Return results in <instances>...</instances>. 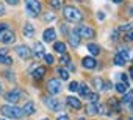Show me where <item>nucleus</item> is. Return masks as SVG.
<instances>
[{"mask_svg":"<svg viewBox=\"0 0 133 120\" xmlns=\"http://www.w3.org/2000/svg\"><path fill=\"white\" fill-rule=\"evenodd\" d=\"M63 14H64V17H66V20H69V22H80V20L83 19L82 13H80L77 8H74V6H66V8L63 10Z\"/></svg>","mask_w":133,"mask_h":120,"instance_id":"obj_1","label":"nucleus"},{"mask_svg":"<svg viewBox=\"0 0 133 120\" xmlns=\"http://www.w3.org/2000/svg\"><path fill=\"white\" fill-rule=\"evenodd\" d=\"M2 112L3 115H6L8 118H19L24 115L22 109L17 108V106H11V104H6V106H2Z\"/></svg>","mask_w":133,"mask_h":120,"instance_id":"obj_2","label":"nucleus"},{"mask_svg":"<svg viewBox=\"0 0 133 120\" xmlns=\"http://www.w3.org/2000/svg\"><path fill=\"white\" fill-rule=\"evenodd\" d=\"M25 5H27V10H28V13H30L31 17H36L41 13V3H39V0H25Z\"/></svg>","mask_w":133,"mask_h":120,"instance_id":"obj_3","label":"nucleus"},{"mask_svg":"<svg viewBox=\"0 0 133 120\" xmlns=\"http://www.w3.org/2000/svg\"><path fill=\"white\" fill-rule=\"evenodd\" d=\"M77 34L80 38H85V39H92L96 36V31L91 27H88V25H82V27L77 28Z\"/></svg>","mask_w":133,"mask_h":120,"instance_id":"obj_4","label":"nucleus"},{"mask_svg":"<svg viewBox=\"0 0 133 120\" xmlns=\"http://www.w3.org/2000/svg\"><path fill=\"white\" fill-rule=\"evenodd\" d=\"M47 91H49V94H52V95L59 94V92H61V81H59L58 78L49 80V83H47Z\"/></svg>","mask_w":133,"mask_h":120,"instance_id":"obj_5","label":"nucleus"},{"mask_svg":"<svg viewBox=\"0 0 133 120\" xmlns=\"http://www.w3.org/2000/svg\"><path fill=\"white\" fill-rule=\"evenodd\" d=\"M21 97H22L21 89H13V91H10V92L5 94V100H6L8 103H17V101L21 100Z\"/></svg>","mask_w":133,"mask_h":120,"instance_id":"obj_6","label":"nucleus"},{"mask_svg":"<svg viewBox=\"0 0 133 120\" xmlns=\"http://www.w3.org/2000/svg\"><path fill=\"white\" fill-rule=\"evenodd\" d=\"M16 53H17L19 58H22V59H28V58L31 56V51H30V48H28L27 45H19V47H16Z\"/></svg>","mask_w":133,"mask_h":120,"instance_id":"obj_7","label":"nucleus"},{"mask_svg":"<svg viewBox=\"0 0 133 120\" xmlns=\"http://www.w3.org/2000/svg\"><path fill=\"white\" fill-rule=\"evenodd\" d=\"M0 39H2L3 44H13V42L16 41V34H14V31H11V30H6L2 36H0Z\"/></svg>","mask_w":133,"mask_h":120,"instance_id":"obj_8","label":"nucleus"},{"mask_svg":"<svg viewBox=\"0 0 133 120\" xmlns=\"http://www.w3.org/2000/svg\"><path fill=\"white\" fill-rule=\"evenodd\" d=\"M44 101H45L47 108H49V109H52V111H59V109H61V106H63L56 98H45Z\"/></svg>","mask_w":133,"mask_h":120,"instance_id":"obj_9","label":"nucleus"},{"mask_svg":"<svg viewBox=\"0 0 133 120\" xmlns=\"http://www.w3.org/2000/svg\"><path fill=\"white\" fill-rule=\"evenodd\" d=\"M33 56H36L38 59L39 58H44V55H45V50H44V45L41 44V42H36L35 44V48H33V53H31Z\"/></svg>","mask_w":133,"mask_h":120,"instance_id":"obj_10","label":"nucleus"},{"mask_svg":"<svg viewBox=\"0 0 133 120\" xmlns=\"http://www.w3.org/2000/svg\"><path fill=\"white\" fill-rule=\"evenodd\" d=\"M22 112H24V115H33V114L36 112V106H35V103H33V101L25 103L24 108H22Z\"/></svg>","mask_w":133,"mask_h":120,"instance_id":"obj_11","label":"nucleus"},{"mask_svg":"<svg viewBox=\"0 0 133 120\" xmlns=\"http://www.w3.org/2000/svg\"><path fill=\"white\" fill-rule=\"evenodd\" d=\"M42 38H44V41H45V42H52V41H55V39H56V33H55V30H53V28H47V30L42 33Z\"/></svg>","mask_w":133,"mask_h":120,"instance_id":"obj_12","label":"nucleus"},{"mask_svg":"<svg viewBox=\"0 0 133 120\" xmlns=\"http://www.w3.org/2000/svg\"><path fill=\"white\" fill-rule=\"evenodd\" d=\"M82 64H83V67L85 69H94L96 66H97V63H96V59L94 58H91V56H86V58H83V61H82Z\"/></svg>","mask_w":133,"mask_h":120,"instance_id":"obj_13","label":"nucleus"},{"mask_svg":"<svg viewBox=\"0 0 133 120\" xmlns=\"http://www.w3.org/2000/svg\"><path fill=\"white\" fill-rule=\"evenodd\" d=\"M69 44H71L74 48H77V47L80 45V36L77 34V31H71V33H69Z\"/></svg>","mask_w":133,"mask_h":120,"instance_id":"obj_14","label":"nucleus"},{"mask_svg":"<svg viewBox=\"0 0 133 120\" xmlns=\"http://www.w3.org/2000/svg\"><path fill=\"white\" fill-rule=\"evenodd\" d=\"M66 101H68V103H69V106H71V108H74V109H80V108H82V101H80L78 98L72 97V95H69L68 98H66Z\"/></svg>","mask_w":133,"mask_h":120,"instance_id":"obj_15","label":"nucleus"},{"mask_svg":"<svg viewBox=\"0 0 133 120\" xmlns=\"http://www.w3.org/2000/svg\"><path fill=\"white\" fill-rule=\"evenodd\" d=\"M0 63L2 64H13V59L8 56L6 50H0Z\"/></svg>","mask_w":133,"mask_h":120,"instance_id":"obj_16","label":"nucleus"},{"mask_svg":"<svg viewBox=\"0 0 133 120\" xmlns=\"http://www.w3.org/2000/svg\"><path fill=\"white\" fill-rule=\"evenodd\" d=\"M33 34H35V27H33L30 22H27V24L24 25V36H27V38H33Z\"/></svg>","mask_w":133,"mask_h":120,"instance_id":"obj_17","label":"nucleus"},{"mask_svg":"<svg viewBox=\"0 0 133 120\" xmlns=\"http://www.w3.org/2000/svg\"><path fill=\"white\" fill-rule=\"evenodd\" d=\"M44 75H45V67L44 66H39V67H36V70H33V78H36V80H41Z\"/></svg>","mask_w":133,"mask_h":120,"instance_id":"obj_18","label":"nucleus"},{"mask_svg":"<svg viewBox=\"0 0 133 120\" xmlns=\"http://www.w3.org/2000/svg\"><path fill=\"white\" fill-rule=\"evenodd\" d=\"M78 92H80V95H82V97H88V95L91 94V91H89V87H88V84H86V83L78 84Z\"/></svg>","mask_w":133,"mask_h":120,"instance_id":"obj_19","label":"nucleus"},{"mask_svg":"<svg viewBox=\"0 0 133 120\" xmlns=\"http://www.w3.org/2000/svg\"><path fill=\"white\" fill-rule=\"evenodd\" d=\"M53 48H55V51H58L59 55H64V53H66V44H64V42H55Z\"/></svg>","mask_w":133,"mask_h":120,"instance_id":"obj_20","label":"nucleus"},{"mask_svg":"<svg viewBox=\"0 0 133 120\" xmlns=\"http://www.w3.org/2000/svg\"><path fill=\"white\" fill-rule=\"evenodd\" d=\"M122 103H133V91H127L125 94H124V100H122Z\"/></svg>","mask_w":133,"mask_h":120,"instance_id":"obj_21","label":"nucleus"},{"mask_svg":"<svg viewBox=\"0 0 133 120\" xmlns=\"http://www.w3.org/2000/svg\"><path fill=\"white\" fill-rule=\"evenodd\" d=\"M49 5H50L53 10H61V6H63V0H49Z\"/></svg>","mask_w":133,"mask_h":120,"instance_id":"obj_22","label":"nucleus"},{"mask_svg":"<svg viewBox=\"0 0 133 120\" xmlns=\"http://www.w3.org/2000/svg\"><path fill=\"white\" fill-rule=\"evenodd\" d=\"M88 50H89V53H92L94 56H97V55L100 53V48H99V45H96V44H88Z\"/></svg>","mask_w":133,"mask_h":120,"instance_id":"obj_23","label":"nucleus"},{"mask_svg":"<svg viewBox=\"0 0 133 120\" xmlns=\"http://www.w3.org/2000/svg\"><path fill=\"white\" fill-rule=\"evenodd\" d=\"M59 63H61V66H68V64L71 63V59H69V55H68V53L61 55V56H59Z\"/></svg>","mask_w":133,"mask_h":120,"instance_id":"obj_24","label":"nucleus"},{"mask_svg":"<svg viewBox=\"0 0 133 120\" xmlns=\"http://www.w3.org/2000/svg\"><path fill=\"white\" fill-rule=\"evenodd\" d=\"M125 63H127V61H125V59H124L119 53L114 56V64H116V66H125Z\"/></svg>","mask_w":133,"mask_h":120,"instance_id":"obj_25","label":"nucleus"},{"mask_svg":"<svg viewBox=\"0 0 133 120\" xmlns=\"http://www.w3.org/2000/svg\"><path fill=\"white\" fill-rule=\"evenodd\" d=\"M94 86H96L97 91H103L105 89V84H103V81L100 78H94Z\"/></svg>","mask_w":133,"mask_h":120,"instance_id":"obj_26","label":"nucleus"},{"mask_svg":"<svg viewBox=\"0 0 133 120\" xmlns=\"http://www.w3.org/2000/svg\"><path fill=\"white\" fill-rule=\"evenodd\" d=\"M116 91H117L119 94H125V92L128 91V86L124 84V83H119V84H116Z\"/></svg>","mask_w":133,"mask_h":120,"instance_id":"obj_27","label":"nucleus"},{"mask_svg":"<svg viewBox=\"0 0 133 120\" xmlns=\"http://www.w3.org/2000/svg\"><path fill=\"white\" fill-rule=\"evenodd\" d=\"M58 73H59V77H61V80H69V72L66 70V69H63V67H59L58 69Z\"/></svg>","mask_w":133,"mask_h":120,"instance_id":"obj_28","label":"nucleus"},{"mask_svg":"<svg viewBox=\"0 0 133 120\" xmlns=\"http://www.w3.org/2000/svg\"><path fill=\"white\" fill-rule=\"evenodd\" d=\"M86 98H88L91 103H97V101H99V94H96V92H91V94H89Z\"/></svg>","mask_w":133,"mask_h":120,"instance_id":"obj_29","label":"nucleus"},{"mask_svg":"<svg viewBox=\"0 0 133 120\" xmlns=\"http://www.w3.org/2000/svg\"><path fill=\"white\" fill-rule=\"evenodd\" d=\"M119 55H121V56L125 59V61H128V59H130V51H128L127 48H122V50L119 51Z\"/></svg>","mask_w":133,"mask_h":120,"instance_id":"obj_30","label":"nucleus"},{"mask_svg":"<svg viewBox=\"0 0 133 120\" xmlns=\"http://www.w3.org/2000/svg\"><path fill=\"white\" fill-rule=\"evenodd\" d=\"M44 59H45V63H47V64H53V63H55V59H53L52 55H44Z\"/></svg>","mask_w":133,"mask_h":120,"instance_id":"obj_31","label":"nucleus"},{"mask_svg":"<svg viewBox=\"0 0 133 120\" xmlns=\"http://www.w3.org/2000/svg\"><path fill=\"white\" fill-rule=\"evenodd\" d=\"M69 89H71L72 92H75V91H78V83H77V81H74V83H71V84H69Z\"/></svg>","mask_w":133,"mask_h":120,"instance_id":"obj_32","label":"nucleus"},{"mask_svg":"<svg viewBox=\"0 0 133 120\" xmlns=\"http://www.w3.org/2000/svg\"><path fill=\"white\" fill-rule=\"evenodd\" d=\"M108 103H110V106H113L114 109H119V104H117V101H116L114 98H110V100H108Z\"/></svg>","mask_w":133,"mask_h":120,"instance_id":"obj_33","label":"nucleus"},{"mask_svg":"<svg viewBox=\"0 0 133 120\" xmlns=\"http://www.w3.org/2000/svg\"><path fill=\"white\" fill-rule=\"evenodd\" d=\"M6 30H8V24H0V36H2Z\"/></svg>","mask_w":133,"mask_h":120,"instance_id":"obj_34","label":"nucleus"},{"mask_svg":"<svg viewBox=\"0 0 133 120\" xmlns=\"http://www.w3.org/2000/svg\"><path fill=\"white\" fill-rule=\"evenodd\" d=\"M119 78L122 80V83H124V84H127V86H128V78H127V75H125V73H122V75H119Z\"/></svg>","mask_w":133,"mask_h":120,"instance_id":"obj_35","label":"nucleus"},{"mask_svg":"<svg viewBox=\"0 0 133 120\" xmlns=\"http://www.w3.org/2000/svg\"><path fill=\"white\" fill-rule=\"evenodd\" d=\"M130 28H131V25H130V24H125V25H122V27H121V30H122V31H130Z\"/></svg>","mask_w":133,"mask_h":120,"instance_id":"obj_36","label":"nucleus"},{"mask_svg":"<svg viewBox=\"0 0 133 120\" xmlns=\"http://www.w3.org/2000/svg\"><path fill=\"white\" fill-rule=\"evenodd\" d=\"M45 20L47 22H52V20H55V16L53 14H45Z\"/></svg>","mask_w":133,"mask_h":120,"instance_id":"obj_37","label":"nucleus"},{"mask_svg":"<svg viewBox=\"0 0 133 120\" xmlns=\"http://www.w3.org/2000/svg\"><path fill=\"white\" fill-rule=\"evenodd\" d=\"M56 120H69V117L66 115V114H61V115H58V118Z\"/></svg>","mask_w":133,"mask_h":120,"instance_id":"obj_38","label":"nucleus"},{"mask_svg":"<svg viewBox=\"0 0 133 120\" xmlns=\"http://www.w3.org/2000/svg\"><path fill=\"white\" fill-rule=\"evenodd\" d=\"M6 3H10V5H17L19 3V0H5Z\"/></svg>","mask_w":133,"mask_h":120,"instance_id":"obj_39","label":"nucleus"},{"mask_svg":"<svg viewBox=\"0 0 133 120\" xmlns=\"http://www.w3.org/2000/svg\"><path fill=\"white\" fill-rule=\"evenodd\" d=\"M5 14V6H3V3H0V16H3Z\"/></svg>","mask_w":133,"mask_h":120,"instance_id":"obj_40","label":"nucleus"},{"mask_svg":"<svg viewBox=\"0 0 133 120\" xmlns=\"http://www.w3.org/2000/svg\"><path fill=\"white\" fill-rule=\"evenodd\" d=\"M97 19H99V20H103V19H105V14H103V13H97Z\"/></svg>","mask_w":133,"mask_h":120,"instance_id":"obj_41","label":"nucleus"},{"mask_svg":"<svg viewBox=\"0 0 133 120\" xmlns=\"http://www.w3.org/2000/svg\"><path fill=\"white\" fill-rule=\"evenodd\" d=\"M117 34H119V31H117V30H114V31H113V34H111V38L116 41V39H117Z\"/></svg>","mask_w":133,"mask_h":120,"instance_id":"obj_42","label":"nucleus"},{"mask_svg":"<svg viewBox=\"0 0 133 120\" xmlns=\"http://www.w3.org/2000/svg\"><path fill=\"white\" fill-rule=\"evenodd\" d=\"M5 75L8 77V80H14V73H10V72H6Z\"/></svg>","mask_w":133,"mask_h":120,"instance_id":"obj_43","label":"nucleus"},{"mask_svg":"<svg viewBox=\"0 0 133 120\" xmlns=\"http://www.w3.org/2000/svg\"><path fill=\"white\" fill-rule=\"evenodd\" d=\"M68 69H69V70H75V67H74V64H72V63H69V64H68Z\"/></svg>","mask_w":133,"mask_h":120,"instance_id":"obj_44","label":"nucleus"},{"mask_svg":"<svg viewBox=\"0 0 133 120\" xmlns=\"http://www.w3.org/2000/svg\"><path fill=\"white\" fill-rule=\"evenodd\" d=\"M130 77H131V78H133V67H131V69H130Z\"/></svg>","mask_w":133,"mask_h":120,"instance_id":"obj_45","label":"nucleus"},{"mask_svg":"<svg viewBox=\"0 0 133 120\" xmlns=\"http://www.w3.org/2000/svg\"><path fill=\"white\" fill-rule=\"evenodd\" d=\"M3 92V87H2V83H0V94H2Z\"/></svg>","mask_w":133,"mask_h":120,"instance_id":"obj_46","label":"nucleus"},{"mask_svg":"<svg viewBox=\"0 0 133 120\" xmlns=\"http://www.w3.org/2000/svg\"><path fill=\"white\" fill-rule=\"evenodd\" d=\"M113 2H114V3H121V2H122V0H113Z\"/></svg>","mask_w":133,"mask_h":120,"instance_id":"obj_47","label":"nucleus"},{"mask_svg":"<svg viewBox=\"0 0 133 120\" xmlns=\"http://www.w3.org/2000/svg\"><path fill=\"white\" fill-rule=\"evenodd\" d=\"M130 39H133V31H131V33H130Z\"/></svg>","mask_w":133,"mask_h":120,"instance_id":"obj_48","label":"nucleus"},{"mask_svg":"<svg viewBox=\"0 0 133 120\" xmlns=\"http://www.w3.org/2000/svg\"><path fill=\"white\" fill-rule=\"evenodd\" d=\"M128 120H133V117H130V118H128Z\"/></svg>","mask_w":133,"mask_h":120,"instance_id":"obj_49","label":"nucleus"},{"mask_svg":"<svg viewBox=\"0 0 133 120\" xmlns=\"http://www.w3.org/2000/svg\"><path fill=\"white\" fill-rule=\"evenodd\" d=\"M0 120H5V118H0Z\"/></svg>","mask_w":133,"mask_h":120,"instance_id":"obj_50","label":"nucleus"},{"mask_svg":"<svg viewBox=\"0 0 133 120\" xmlns=\"http://www.w3.org/2000/svg\"><path fill=\"white\" fill-rule=\"evenodd\" d=\"M80 120H85V118H80Z\"/></svg>","mask_w":133,"mask_h":120,"instance_id":"obj_51","label":"nucleus"},{"mask_svg":"<svg viewBox=\"0 0 133 120\" xmlns=\"http://www.w3.org/2000/svg\"><path fill=\"white\" fill-rule=\"evenodd\" d=\"M44 120H49V118H44Z\"/></svg>","mask_w":133,"mask_h":120,"instance_id":"obj_52","label":"nucleus"},{"mask_svg":"<svg viewBox=\"0 0 133 120\" xmlns=\"http://www.w3.org/2000/svg\"><path fill=\"white\" fill-rule=\"evenodd\" d=\"M117 120H119V118H117Z\"/></svg>","mask_w":133,"mask_h":120,"instance_id":"obj_53","label":"nucleus"}]
</instances>
